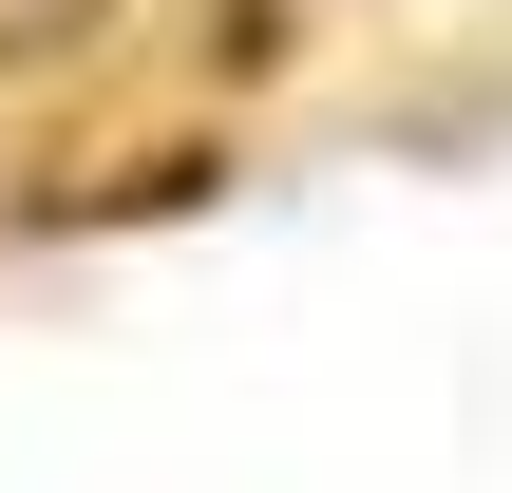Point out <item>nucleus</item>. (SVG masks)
Wrapping results in <instances>:
<instances>
[{"mask_svg":"<svg viewBox=\"0 0 512 493\" xmlns=\"http://www.w3.org/2000/svg\"><path fill=\"white\" fill-rule=\"evenodd\" d=\"M95 19H114V0H0V57H76Z\"/></svg>","mask_w":512,"mask_h":493,"instance_id":"nucleus-1","label":"nucleus"}]
</instances>
